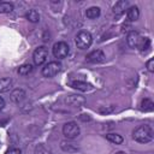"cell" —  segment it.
I'll return each instance as SVG.
<instances>
[{"mask_svg":"<svg viewBox=\"0 0 154 154\" xmlns=\"http://www.w3.org/2000/svg\"><path fill=\"white\" fill-rule=\"evenodd\" d=\"M79 132H81V129L77 125V123H75V122H67L63 126V134L69 140H73V138L78 137Z\"/></svg>","mask_w":154,"mask_h":154,"instance_id":"7a4b0ae2","label":"cell"},{"mask_svg":"<svg viewBox=\"0 0 154 154\" xmlns=\"http://www.w3.org/2000/svg\"><path fill=\"white\" fill-rule=\"evenodd\" d=\"M91 42H93V37H91L90 32H88V31H79L76 36V46L79 49L89 48Z\"/></svg>","mask_w":154,"mask_h":154,"instance_id":"3957f363","label":"cell"},{"mask_svg":"<svg viewBox=\"0 0 154 154\" xmlns=\"http://www.w3.org/2000/svg\"><path fill=\"white\" fill-rule=\"evenodd\" d=\"M52 52H53V55L58 59H64L67 57L69 52H70V47L66 42L64 41H59L57 43L53 45V48H52Z\"/></svg>","mask_w":154,"mask_h":154,"instance_id":"277c9868","label":"cell"},{"mask_svg":"<svg viewBox=\"0 0 154 154\" xmlns=\"http://www.w3.org/2000/svg\"><path fill=\"white\" fill-rule=\"evenodd\" d=\"M112 109H113L112 107H111V108H106V109H103V108H100V112H101V113H108V112H111Z\"/></svg>","mask_w":154,"mask_h":154,"instance_id":"484cf974","label":"cell"},{"mask_svg":"<svg viewBox=\"0 0 154 154\" xmlns=\"http://www.w3.org/2000/svg\"><path fill=\"white\" fill-rule=\"evenodd\" d=\"M4 107H5V100L0 96V109H2Z\"/></svg>","mask_w":154,"mask_h":154,"instance_id":"4316f807","label":"cell"},{"mask_svg":"<svg viewBox=\"0 0 154 154\" xmlns=\"http://www.w3.org/2000/svg\"><path fill=\"white\" fill-rule=\"evenodd\" d=\"M100 7H97V6H91V7H89L87 11H85V16H87V18H89V19H95V18H97L99 16H100Z\"/></svg>","mask_w":154,"mask_h":154,"instance_id":"5bb4252c","label":"cell"},{"mask_svg":"<svg viewBox=\"0 0 154 154\" xmlns=\"http://www.w3.org/2000/svg\"><path fill=\"white\" fill-rule=\"evenodd\" d=\"M26 18L31 23H37L40 20V14L36 10H29V12L26 13Z\"/></svg>","mask_w":154,"mask_h":154,"instance_id":"ac0fdd59","label":"cell"},{"mask_svg":"<svg viewBox=\"0 0 154 154\" xmlns=\"http://www.w3.org/2000/svg\"><path fill=\"white\" fill-rule=\"evenodd\" d=\"M5 154H22V150L19 148H10L5 152Z\"/></svg>","mask_w":154,"mask_h":154,"instance_id":"d4e9b609","label":"cell"},{"mask_svg":"<svg viewBox=\"0 0 154 154\" xmlns=\"http://www.w3.org/2000/svg\"><path fill=\"white\" fill-rule=\"evenodd\" d=\"M32 70H34V67H32L31 64H24V65L19 66V69H18V73H19L20 76H28L29 73L32 72Z\"/></svg>","mask_w":154,"mask_h":154,"instance_id":"2e32d148","label":"cell"},{"mask_svg":"<svg viewBox=\"0 0 154 154\" xmlns=\"http://www.w3.org/2000/svg\"><path fill=\"white\" fill-rule=\"evenodd\" d=\"M137 47H138V49L141 52L147 51L148 48H150V40L148 37H141V41H140V43H138Z\"/></svg>","mask_w":154,"mask_h":154,"instance_id":"d6986e66","label":"cell"},{"mask_svg":"<svg viewBox=\"0 0 154 154\" xmlns=\"http://www.w3.org/2000/svg\"><path fill=\"white\" fill-rule=\"evenodd\" d=\"M141 108L144 109V111H152L154 108V103L149 99H143L142 102H141Z\"/></svg>","mask_w":154,"mask_h":154,"instance_id":"ffe728a7","label":"cell"},{"mask_svg":"<svg viewBox=\"0 0 154 154\" xmlns=\"http://www.w3.org/2000/svg\"><path fill=\"white\" fill-rule=\"evenodd\" d=\"M114 154H126V153H125V152H122V150H120V152H117V153H114Z\"/></svg>","mask_w":154,"mask_h":154,"instance_id":"83f0119b","label":"cell"},{"mask_svg":"<svg viewBox=\"0 0 154 154\" xmlns=\"http://www.w3.org/2000/svg\"><path fill=\"white\" fill-rule=\"evenodd\" d=\"M140 41H141V36H140V34L137 32V31H130L129 34H128V36H126V42H128V45L131 47V48H135V47H137L138 46V43H140Z\"/></svg>","mask_w":154,"mask_h":154,"instance_id":"30bf717a","label":"cell"},{"mask_svg":"<svg viewBox=\"0 0 154 154\" xmlns=\"http://www.w3.org/2000/svg\"><path fill=\"white\" fill-rule=\"evenodd\" d=\"M126 16H128V19H129L130 22L137 20L138 17H140V10H138V7H137V6H131V7H129Z\"/></svg>","mask_w":154,"mask_h":154,"instance_id":"4fadbf2b","label":"cell"},{"mask_svg":"<svg viewBox=\"0 0 154 154\" xmlns=\"http://www.w3.org/2000/svg\"><path fill=\"white\" fill-rule=\"evenodd\" d=\"M146 66H147V70L149 72H154V59H149L147 63H146Z\"/></svg>","mask_w":154,"mask_h":154,"instance_id":"cb8c5ba5","label":"cell"},{"mask_svg":"<svg viewBox=\"0 0 154 154\" xmlns=\"http://www.w3.org/2000/svg\"><path fill=\"white\" fill-rule=\"evenodd\" d=\"M13 10V5L11 2H0V13H8Z\"/></svg>","mask_w":154,"mask_h":154,"instance_id":"44dd1931","label":"cell"},{"mask_svg":"<svg viewBox=\"0 0 154 154\" xmlns=\"http://www.w3.org/2000/svg\"><path fill=\"white\" fill-rule=\"evenodd\" d=\"M61 70V64L59 61H49L48 64L45 65V67L42 69V75L45 77H54L55 75H58Z\"/></svg>","mask_w":154,"mask_h":154,"instance_id":"5b68a950","label":"cell"},{"mask_svg":"<svg viewBox=\"0 0 154 154\" xmlns=\"http://www.w3.org/2000/svg\"><path fill=\"white\" fill-rule=\"evenodd\" d=\"M60 146H61V148H63L65 152H76V150H77V147H76L73 143H71V142L63 141Z\"/></svg>","mask_w":154,"mask_h":154,"instance_id":"7402d4cb","label":"cell"},{"mask_svg":"<svg viewBox=\"0 0 154 154\" xmlns=\"http://www.w3.org/2000/svg\"><path fill=\"white\" fill-rule=\"evenodd\" d=\"M65 102L73 107H81L85 103V99L81 95H70L65 99Z\"/></svg>","mask_w":154,"mask_h":154,"instance_id":"9c48e42d","label":"cell"},{"mask_svg":"<svg viewBox=\"0 0 154 154\" xmlns=\"http://www.w3.org/2000/svg\"><path fill=\"white\" fill-rule=\"evenodd\" d=\"M12 85V79L8 77H4L0 78V93H5L7 91Z\"/></svg>","mask_w":154,"mask_h":154,"instance_id":"9a60e30c","label":"cell"},{"mask_svg":"<svg viewBox=\"0 0 154 154\" xmlns=\"http://www.w3.org/2000/svg\"><path fill=\"white\" fill-rule=\"evenodd\" d=\"M132 137L135 141H137L140 143H148V142L153 141V138H154V130L148 124L140 125L134 130Z\"/></svg>","mask_w":154,"mask_h":154,"instance_id":"6da1fadb","label":"cell"},{"mask_svg":"<svg viewBox=\"0 0 154 154\" xmlns=\"http://www.w3.org/2000/svg\"><path fill=\"white\" fill-rule=\"evenodd\" d=\"M36 154H51V150L48 148H46L43 144H40L36 148Z\"/></svg>","mask_w":154,"mask_h":154,"instance_id":"603a6c76","label":"cell"},{"mask_svg":"<svg viewBox=\"0 0 154 154\" xmlns=\"http://www.w3.org/2000/svg\"><path fill=\"white\" fill-rule=\"evenodd\" d=\"M105 58H106V57H105V53H103L101 49H95V51L90 52L89 54H87V57H85L87 61H89V63H95V64L105 61Z\"/></svg>","mask_w":154,"mask_h":154,"instance_id":"52a82bcc","label":"cell"},{"mask_svg":"<svg viewBox=\"0 0 154 154\" xmlns=\"http://www.w3.org/2000/svg\"><path fill=\"white\" fill-rule=\"evenodd\" d=\"M47 58H48V51H47V48L45 46H40V47H37L34 51L32 60H34V64L35 65L40 66V65L45 64L46 60H47Z\"/></svg>","mask_w":154,"mask_h":154,"instance_id":"8992f818","label":"cell"},{"mask_svg":"<svg viewBox=\"0 0 154 154\" xmlns=\"http://www.w3.org/2000/svg\"><path fill=\"white\" fill-rule=\"evenodd\" d=\"M106 138H107L109 142L116 143V144H120V143H123V141H124V138H123L120 135H118V134H107V135H106Z\"/></svg>","mask_w":154,"mask_h":154,"instance_id":"e0dca14e","label":"cell"},{"mask_svg":"<svg viewBox=\"0 0 154 154\" xmlns=\"http://www.w3.org/2000/svg\"><path fill=\"white\" fill-rule=\"evenodd\" d=\"M11 101L14 103H19L25 99V91L23 89H14L11 93Z\"/></svg>","mask_w":154,"mask_h":154,"instance_id":"8fae6325","label":"cell"},{"mask_svg":"<svg viewBox=\"0 0 154 154\" xmlns=\"http://www.w3.org/2000/svg\"><path fill=\"white\" fill-rule=\"evenodd\" d=\"M71 87L73 89L81 90V91H88V90L91 89V84L90 83L82 82V81H73V82H71Z\"/></svg>","mask_w":154,"mask_h":154,"instance_id":"7c38bea8","label":"cell"},{"mask_svg":"<svg viewBox=\"0 0 154 154\" xmlns=\"http://www.w3.org/2000/svg\"><path fill=\"white\" fill-rule=\"evenodd\" d=\"M128 8H129V1H128V0H119V1H117L116 5L113 6V13H114L117 17H119V16H122Z\"/></svg>","mask_w":154,"mask_h":154,"instance_id":"ba28073f","label":"cell"}]
</instances>
